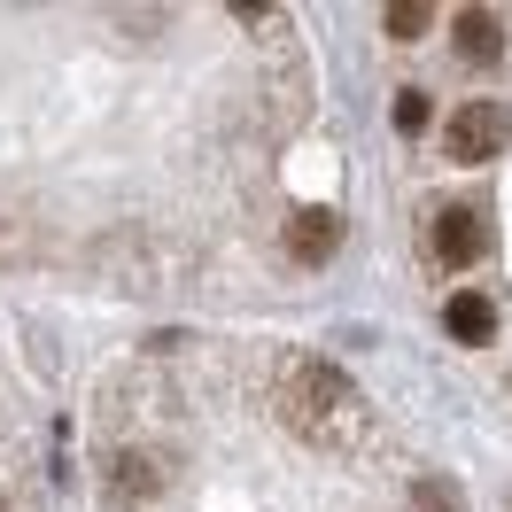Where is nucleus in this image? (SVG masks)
<instances>
[{
    "instance_id": "nucleus-1",
    "label": "nucleus",
    "mask_w": 512,
    "mask_h": 512,
    "mask_svg": "<svg viewBox=\"0 0 512 512\" xmlns=\"http://www.w3.org/2000/svg\"><path fill=\"white\" fill-rule=\"evenodd\" d=\"M272 412L311 450H350L373 427V412H365V396L350 388V373H334L326 357H280L272 365Z\"/></svg>"
},
{
    "instance_id": "nucleus-2",
    "label": "nucleus",
    "mask_w": 512,
    "mask_h": 512,
    "mask_svg": "<svg viewBox=\"0 0 512 512\" xmlns=\"http://www.w3.org/2000/svg\"><path fill=\"white\" fill-rule=\"evenodd\" d=\"M101 489H109V505H156L163 489H171V458L163 450H148V443H109V466H101Z\"/></svg>"
},
{
    "instance_id": "nucleus-3",
    "label": "nucleus",
    "mask_w": 512,
    "mask_h": 512,
    "mask_svg": "<svg viewBox=\"0 0 512 512\" xmlns=\"http://www.w3.org/2000/svg\"><path fill=\"white\" fill-rule=\"evenodd\" d=\"M505 140H512V109L505 101H466V109L450 117V132H443L450 163H489V156H505Z\"/></svg>"
},
{
    "instance_id": "nucleus-4",
    "label": "nucleus",
    "mask_w": 512,
    "mask_h": 512,
    "mask_svg": "<svg viewBox=\"0 0 512 512\" xmlns=\"http://www.w3.org/2000/svg\"><path fill=\"white\" fill-rule=\"evenodd\" d=\"M450 39H458V55L474 70L505 63V16H497V8H458V16H450Z\"/></svg>"
},
{
    "instance_id": "nucleus-5",
    "label": "nucleus",
    "mask_w": 512,
    "mask_h": 512,
    "mask_svg": "<svg viewBox=\"0 0 512 512\" xmlns=\"http://www.w3.org/2000/svg\"><path fill=\"white\" fill-rule=\"evenodd\" d=\"M489 249V225L466 210V202H450L443 218H435V264H450V272H466L474 256Z\"/></svg>"
},
{
    "instance_id": "nucleus-6",
    "label": "nucleus",
    "mask_w": 512,
    "mask_h": 512,
    "mask_svg": "<svg viewBox=\"0 0 512 512\" xmlns=\"http://www.w3.org/2000/svg\"><path fill=\"white\" fill-rule=\"evenodd\" d=\"M334 241H342V218H334V210H295L288 218V256L295 264H326Z\"/></svg>"
},
{
    "instance_id": "nucleus-7",
    "label": "nucleus",
    "mask_w": 512,
    "mask_h": 512,
    "mask_svg": "<svg viewBox=\"0 0 512 512\" xmlns=\"http://www.w3.org/2000/svg\"><path fill=\"white\" fill-rule=\"evenodd\" d=\"M443 326H450V342H474V350H481V342H497V303L466 288V295H450V303H443Z\"/></svg>"
},
{
    "instance_id": "nucleus-8",
    "label": "nucleus",
    "mask_w": 512,
    "mask_h": 512,
    "mask_svg": "<svg viewBox=\"0 0 512 512\" xmlns=\"http://www.w3.org/2000/svg\"><path fill=\"white\" fill-rule=\"evenodd\" d=\"M427 24H435V8H427V0H396V8H381V32L388 39H419Z\"/></svg>"
},
{
    "instance_id": "nucleus-9",
    "label": "nucleus",
    "mask_w": 512,
    "mask_h": 512,
    "mask_svg": "<svg viewBox=\"0 0 512 512\" xmlns=\"http://www.w3.org/2000/svg\"><path fill=\"white\" fill-rule=\"evenodd\" d=\"M412 512H466V505H458V489L443 474H427V481H412Z\"/></svg>"
},
{
    "instance_id": "nucleus-10",
    "label": "nucleus",
    "mask_w": 512,
    "mask_h": 512,
    "mask_svg": "<svg viewBox=\"0 0 512 512\" xmlns=\"http://www.w3.org/2000/svg\"><path fill=\"white\" fill-rule=\"evenodd\" d=\"M427 125H435L427 94H419V86H404V94H396V132H427Z\"/></svg>"
},
{
    "instance_id": "nucleus-11",
    "label": "nucleus",
    "mask_w": 512,
    "mask_h": 512,
    "mask_svg": "<svg viewBox=\"0 0 512 512\" xmlns=\"http://www.w3.org/2000/svg\"><path fill=\"white\" fill-rule=\"evenodd\" d=\"M0 512H8V505H0Z\"/></svg>"
}]
</instances>
